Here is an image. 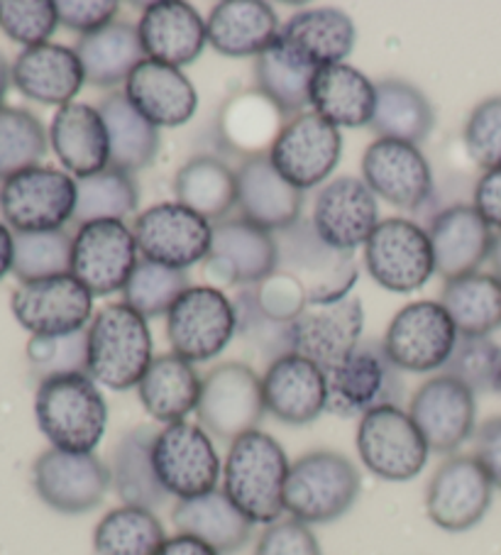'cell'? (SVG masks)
Here are the masks:
<instances>
[{"mask_svg":"<svg viewBox=\"0 0 501 555\" xmlns=\"http://www.w3.org/2000/svg\"><path fill=\"white\" fill-rule=\"evenodd\" d=\"M292 470L286 451L265 430H249L228 448L223 492L253 524L272 526L282 519L284 487Z\"/></svg>","mask_w":501,"mask_h":555,"instance_id":"obj_1","label":"cell"},{"mask_svg":"<svg viewBox=\"0 0 501 555\" xmlns=\"http://www.w3.org/2000/svg\"><path fill=\"white\" fill-rule=\"evenodd\" d=\"M35 418L56 451L93 453L108 428V404L86 372H72L40 382Z\"/></svg>","mask_w":501,"mask_h":555,"instance_id":"obj_2","label":"cell"},{"mask_svg":"<svg viewBox=\"0 0 501 555\" xmlns=\"http://www.w3.org/2000/svg\"><path fill=\"white\" fill-rule=\"evenodd\" d=\"M86 375L95 385L113 391H128L140 385L152 365V333L144 315L125 301L108 304L93 315L89 328Z\"/></svg>","mask_w":501,"mask_h":555,"instance_id":"obj_3","label":"cell"},{"mask_svg":"<svg viewBox=\"0 0 501 555\" xmlns=\"http://www.w3.org/2000/svg\"><path fill=\"white\" fill-rule=\"evenodd\" d=\"M277 272L286 274L308 304H333L350 296L360 276L358 257L327 245L316 233L311 218H298L296 223L274 233Z\"/></svg>","mask_w":501,"mask_h":555,"instance_id":"obj_4","label":"cell"},{"mask_svg":"<svg viewBox=\"0 0 501 555\" xmlns=\"http://www.w3.org/2000/svg\"><path fill=\"white\" fill-rule=\"evenodd\" d=\"M362 490L360 470L335 451H313L292 463L284 487V509L306 526L333 524L348 514Z\"/></svg>","mask_w":501,"mask_h":555,"instance_id":"obj_5","label":"cell"},{"mask_svg":"<svg viewBox=\"0 0 501 555\" xmlns=\"http://www.w3.org/2000/svg\"><path fill=\"white\" fill-rule=\"evenodd\" d=\"M327 406L333 416L362 418L374 409L403 401L401 370L377 340H362L348 360L325 372Z\"/></svg>","mask_w":501,"mask_h":555,"instance_id":"obj_6","label":"cell"},{"mask_svg":"<svg viewBox=\"0 0 501 555\" xmlns=\"http://www.w3.org/2000/svg\"><path fill=\"white\" fill-rule=\"evenodd\" d=\"M237 336L233 299L216 286H189L167 313V338L175 356L208 362L223 352Z\"/></svg>","mask_w":501,"mask_h":555,"instance_id":"obj_7","label":"cell"},{"mask_svg":"<svg viewBox=\"0 0 501 555\" xmlns=\"http://www.w3.org/2000/svg\"><path fill=\"white\" fill-rule=\"evenodd\" d=\"M358 453L362 465L384 482H409L423 473L431 448L401 406H382L358 424Z\"/></svg>","mask_w":501,"mask_h":555,"instance_id":"obj_8","label":"cell"},{"mask_svg":"<svg viewBox=\"0 0 501 555\" xmlns=\"http://www.w3.org/2000/svg\"><path fill=\"white\" fill-rule=\"evenodd\" d=\"M74 210L76 181L62 169L30 167L0 186V214L15 233L62 231Z\"/></svg>","mask_w":501,"mask_h":555,"instance_id":"obj_9","label":"cell"},{"mask_svg":"<svg viewBox=\"0 0 501 555\" xmlns=\"http://www.w3.org/2000/svg\"><path fill=\"white\" fill-rule=\"evenodd\" d=\"M152 463L164 490L177 500H194L218 490L223 470L214 438L204 426L191 421H179L157 430Z\"/></svg>","mask_w":501,"mask_h":555,"instance_id":"obj_10","label":"cell"},{"mask_svg":"<svg viewBox=\"0 0 501 555\" xmlns=\"http://www.w3.org/2000/svg\"><path fill=\"white\" fill-rule=\"evenodd\" d=\"M196 414L206 434L226 443L257 430L267 414L262 377L243 362H223L214 367L204 377Z\"/></svg>","mask_w":501,"mask_h":555,"instance_id":"obj_11","label":"cell"},{"mask_svg":"<svg viewBox=\"0 0 501 555\" xmlns=\"http://www.w3.org/2000/svg\"><path fill=\"white\" fill-rule=\"evenodd\" d=\"M364 264L382 289L397 294L419 292L436 274L431 237L409 218L380 220L364 243Z\"/></svg>","mask_w":501,"mask_h":555,"instance_id":"obj_12","label":"cell"},{"mask_svg":"<svg viewBox=\"0 0 501 555\" xmlns=\"http://www.w3.org/2000/svg\"><path fill=\"white\" fill-rule=\"evenodd\" d=\"M460 333L440 301H413L397 311L382 346L401 372H433L448 365Z\"/></svg>","mask_w":501,"mask_h":555,"instance_id":"obj_13","label":"cell"},{"mask_svg":"<svg viewBox=\"0 0 501 555\" xmlns=\"http://www.w3.org/2000/svg\"><path fill=\"white\" fill-rule=\"evenodd\" d=\"M132 235L142 260L187 272V267L204 262L208 257L214 223L177 201H167L144 208L134 218Z\"/></svg>","mask_w":501,"mask_h":555,"instance_id":"obj_14","label":"cell"},{"mask_svg":"<svg viewBox=\"0 0 501 555\" xmlns=\"http://www.w3.org/2000/svg\"><path fill=\"white\" fill-rule=\"evenodd\" d=\"M343 155L341 130L318 113L306 111L279 130L269 159L288 184L308 191L325 184Z\"/></svg>","mask_w":501,"mask_h":555,"instance_id":"obj_15","label":"cell"},{"mask_svg":"<svg viewBox=\"0 0 501 555\" xmlns=\"http://www.w3.org/2000/svg\"><path fill=\"white\" fill-rule=\"evenodd\" d=\"M140 260L132 228L123 220H93L74 235L72 274L91 296L123 292Z\"/></svg>","mask_w":501,"mask_h":555,"instance_id":"obj_16","label":"cell"},{"mask_svg":"<svg viewBox=\"0 0 501 555\" xmlns=\"http://www.w3.org/2000/svg\"><path fill=\"white\" fill-rule=\"evenodd\" d=\"M33 485L50 509L79 516L101 506L111 490V470L95 453L50 448L33 465Z\"/></svg>","mask_w":501,"mask_h":555,"instance_id":"obj_17","label":"cell"},{"mask_svg":"<svg viewBox=\"0 0 501 555\" xmlns=\"http://www.w3.org/2000/svg\"><path fill=\"white\" fill-rule=\"evenodd\" d=\"M277 270L274 233L249 223L243 216L226 218L214 225L210 253L204 260V274L210 286H249L262 284Z\"/></svg>","mask_w":501,"mask_h":555,"instance_id":"obj_18","label":"cell"},{"mask_svg":"<svg viewBox=\"0 0 501 555\" xmlns=\"http://www.w3.org/2000/svg\"><path fill=\"white\" fill-rule=\"evenodd\" d=\"M494 485L475 455H450L433 473L426 490L428 519L448 533L475 529L485 519Z\"/></svg>","mask_w":501,"mask_h":555,"instance_id":"obj_19","label":"cell"},{"mask_svg":"<svg viewBox=\"0 0 501 555\" xmlns=\"http://www.w3.org/2000/svg\"><path fill=\"white\" fill-rule=\"evenodd\" d=\"M11 309L17 323L33 336H72L89 328L93 296L74 274H62L17 286Z\"/></svg>","mask_w":501,"mask_h":555,"instance_id":"obj_20","label":"cell"},{"mask_svg":"<svg viewBox=\"0 0 501 555\" xmlns=\"http://www.w3.org/2000/svg\"><path fill=\"white\" fill-rule=\"evenodd\" d=\"M409 416L426 438L431 453L452 455L475 438L477 401L462 382L438 375L413 391Z\"/></svg>","mask_w":501,"mask_h":555,"instance_id":"obj_21","label":"cell"},{"mask_svg":"<svg viewBox=\"0 0 501 555\" xmlns=\"http://www.w3.org/2000/svg\"><path fill=\"white\" fill-rule=\"evenodd\" d=\"M364 309L358 296L333 304H308L292 321V348L323 372L338 367L362 343Z\"/></svg>","mask_w":501,"mask_h":555,"instance_id":"obj_22","label":"cell"},{"mask_svg":"<svg viewBox=\"0 0 501 555\" xmlns=\"http://www.w3.org/2000/svg\"><path fill=\"white\" fill-rule=\"evenodd\" d=\"M362 181L374 196L419 210L433 196V171L419 145L377 138L362 155Z\"/></svg>","mask_w":501,"mask_h":555,"instance_id":"obj_23","label":"cell"},{"mask_svg":"<svg viewBox=\"0 0 501 555\" xmlns=\"http://www.w3.org/2000/svg\"><path fill=\"white\" fill-rule=\"evenodd\" d=\"M311 223L323 241L343 253L364 247L380 225L377 196L358 177H338L318 191Z\"/></svg>","mask_w":501,"mask_h":555,"instance_id":"obj_24","label":"cell"},{"mask_svg":"<svg viewBox=\"0 0 501 555\" xmlns=\"http://www.w3.org/2000/svg\"><path fill=\"white\" fill-rule=\"evenodd\" d=\"M494 235L475 206L458 204L442 208L433 216L428 228L436 272L446 282L479 272V267L491 257Z\"/></svg>","mask_w":501,"mask_h":555,"instance_id":"obj_25","label":"cell"},{"mask_svg":"<svg viewBox=\"0 0 501 555\" xmlns=\"http://www.w3.org/2000/svg\"><path fill=\"white\" fill-rule=\"evenodd\" d=\"M267 414L286 426H306L327 406L325 372L296 352L274 360L262 375Z\"/></svg>","mask_w":501,"mask_h":555,"instance_id":"obj_26","label":"cell"},{"mask_svg":"<svg viewBox=\"0 0 501 555\" xmlns=\"http://www.w3.org/2000/svg\"><path fill=\"white\" fill-rule=\"evenodd\" d=\"M355 40H358V30L348 13L338 8H308V11L294 13L282 25L277 44L296 62L318 72L323 66L345 64Z\"/></svg>","mask_w":501,"mask_h":555,"instance_id":"obj_27","label":"cell"},{"mask_svg":"<svg viewBox=\"0 0 501 555\" xmlns=\"http://www.w3.org/2000/svg\"><path fill=\"white\" fill-rule=\"evenodd\" d=\"M138 35L147 60L181 66L194 64L208 42L206 21L194 5L181 0H159L144 8Z\"/></svg>","mask_w":501,"mask_h":555,"instance_id":"obj_28","label":"cell"},{"mask_svg":"<svg viewBox=\"0 0 501 555\" xmlns=\"http://www.w3.org/2000/svg\"><path fill=\"white\" fill-rule=\"evenodd\" d=\"M125 95L152 126L181 128L196 116L198 93L177 66L142 60L125 81Z\"/></svg>","mask_w":501,"mask_h":555,"instance_id":"obj_29","label":"cell"},{"mask_svg":"<svg viewBox=\"0 0 501 555\" xmlns=\"http://www.w3.org/2000/svg\"><path fill=\"white\" fill-rule=\"evenodd\" d=\"M237 175V208L245 220L269 233L296 223L301 218L304 191L288 184L267 155L247 157Z\"/></svg>","mask_w":501,"mask_h":555,"instance_id":"obj_30","label":"cell"},{"mask_svg":"<svg viewBox=\"0 0 501 555\" xmlns=\"http://www.w3.org/2000/svg\"><path fill=\"white\" fill-rule=\"evenodd\" d=\"M50 145L62 167L79 181L111 167L108 130L101 111L89 103H69L54 113Z\"/></svg>","mask_w":501,"mask_h":555,"instance_id":"obj_31","label":"cell"},{"mask_svg":"<svg viewBox=\"0 0 501 555\" xmlns=\"http://www.w3.org/2000/svg\"><path fill=\"white\" fill-rule=\"evenodd\" d=\"M13 83L25 99L42 105H69L86 83L79 54L64 44H40L17 54Z\"/></svg>","mask_w":501,"mask_h":555,"instance_id":"obj_32","label":"cell"},{"mask_svg":"<svg viewBox=\"0 0 501 555\" xmlns=\"http://www.w3.org/2000/svg\"><path fill=\"white\" fill-rule=\"evenodd\" d=\"M279 15L262 0H223L206 21L208 44L223 56H259L279 37Z\"/></svg>","mask_w":501,"mask_h":555,"instance_id":"obj_33","label":"cell"},{"mask_svg":"<svg viewBox=\"0 0 501 555\" xmlns=\"http://www.w3.org/2000/svg\"><path fill=\"white\" fill-rule=\"evenodd\" d=\"M308 103L331 126L358 130L372 122L377 83L350 64L323 66L313 76Z\"/></svg>","mask_w":501,"mask_h":555,"instance_id":"obj_34","label":"cell"},{"mask_svg":"<svg viewBox=\"0 0 501 555\" xmlns=\"http://www.w3.org/2000/svg\"><path fill=\"white\" fill-rule=\"evenodd\" d=\"M171 524L179 533L194 535L220 555L243 551L255 529V524L230 502L223 490L179 500L171 509Z\"/></svg>","mask_w":501,"mask_h":555,"instance_id":"obj_35","label":"cell"},{"mask_svg":"<svg viewBox=\"0 0 501 555\" xmlns=\"http://www.w3.org/2000/svg\"><path fill=\"white\" fill-rule=\"evenodd\" d=\"M204 377L189 360L175 356H159L144 372L138 385V397L144 411L159 424H179L194 414L201 401Z\"/></svg>","mask_w":501,"mask_h":555,"instance_id":"obj_36","label":"cell"},{"mask_svg":"<svg viewBox=\"0 0 501 555\" xmlns=\"http://www.w3.org/2000/svg\"><path fill=\"white\" fill-rule=\"evenodd\" d=\"M154 438H157V430L152 426H138L123 434L113 448L108 465L111 487L125 506L154 512L169 500L152 463Z\"/></svg>","mask_w":501,"mask_h":555,"instance_id":"obj_37","label":"cell"},{"mask_svg":"<svg viewBox=\"0 0 501 555\" xmlns=\"http://www.w3.org/2000/svg\"><path fill=\"white\" fill-rule=\"evenodd\" d=\"M101 118L108 130L111 167L125 175L147 169L159 152V128L142 116L128 101L125 91H113L99 103Z\"/></svg>","mask_w":501,"mask_h":555,"instance_id":"obj_38","label":"cell"},{"mask_svg":"<svg viewBox=\"0 0 501 555\" xmlns=\"http://www.w3.org/2000/svg\"><path fill=\"white\" fill-rule=\"evenodd\" d=\"M74 50L81 60L86 83L99 86V89H115L118 83H125L134 66L147 60L138 27L120 21L99 33L81 35Z\"/></svg>","mask_w":501,"mask_h":555,"instance_id":"obj_39","label":"cell"},{"mask_svg":"<svg viewBox=\"0 0 501 555\" xmlns=\"http://www.w3.org/2000/svg\"><path fill=\"white\" fill-rule=\"evenodd\" d=\"M436 126V113L426 93L409 81L384 79L377 83V105L370 128L384 140L419 145Z\"/></svg>","mask_w":501,"mask_h":555,"instance_id":"obj_40","label":"cell"},{"mask_svg":"<svg viewBox=\"0 0 501 555\" xmlns=\"http://www.w3.org/2000/svg\"><path fill=\"white\" fill-rule=\"evenodd\" d=\"M175 196L177 204L204 216L208 223H220L237 206V175L218 157H194L177 171Z\"/></svg>","mask_w":501,"mask_h":555,"instance_id":"obj_41","label":"cell"},{"mask_svg":"<svg viewBox=\"0 0 501 555\" xmlns=\"http://www.w3.org/2000/svg\"><path fill=\"white\" fill-rule=\"evenodd\" d=\"M440 304L460 336L489 338L501 328V280L494 272H475L446 282Z\"/></svg>","mask_w":501,"mask_h":555,"instance_id":"obj_42","label":"cell"},{"mask_svg":"<svg viewBox=\"0 0 501 555\" xmlns=\"http://www.w3.org/2000/svg\"><path fill=\"white\" fill-rule=\"evenodd\" d=\"M316 72L311 66L296 62L292 54L274 44L255 56V83L257 91L282 113L284 118H296L306 113L311 81Z\"/></svg>","mask_w":501,"mask_h":555,"instance_id":"obj_43","label":"cell"},{"mask_svg":"<svg viewBox=\"0 0 501 555\" xmlns=\"http://www.w3.org/2000/svg\"><path fill=\"white\" fill-rule=\"evenodd\" d=\"M167 541L157 514L140 506H118L93 531L95 555H157Z\"/></svg>","mask_w":501,"mask_h":555,"instance_id":"obj_44","label":"cell"},{"mask_svg":"<svg viewBox=\"0 0 501 555\" xmlns=\"http://www.w3.org/2000/svg\"><path fill=\"white\" fill-rule=\"evenodd\" d=\"M284 116L259 91H249L230 101L220 118V132L230 147L247 152L249 157L267 155L277 140L279 120Z\"/></svg>","mask_w":501,"mask_h":555,"instance_id":"obj_45","label":"cell"},{"mask_svg":"<svg viewBox=\"0 0 501 555\" xmlns=\"http://www.w3.org/2000/svg\"><path fill=\"white\" fill-rule=\"evenodd\" d=\"M138 204V181L132 175L108 167L101 175L76 181L74 223L81 228L93 220H125L134 216Z\"/></svg>","mask_w":501,"mask_h":555,"instance_id":"obj_46","label":"cell"},{"mask_svg":"<svg viewBox=\"0 0 501 555\" xmlns=\"http://www.w3.org/2000/svg\"><path fill=\"white\" fill-rule=\"evenodd\" d=\"M50 145L42 120L25 108H0V179H11L30 167H40Z\"/></svg>","mask_w":501,"mask_h":555,"instance_id":"obj_47","label":"cell"},{"mask_svg":"<svg viewBox=\"0 0 501 555\" xmlns=\"http://www.w3.org/2000/svg\"><path fill=\"white\" fill-rule=\"evenodd\" d=\"M13 274L23 284L72 274L74 237L64 231L13 233Z\"/></svg>","mask_w":501,"mask_h":555,"instance_id":"obj_48","label":"cell"},{"mask_svg":"<svg viewBox=\"0 0 501 555\" xmlns=\"http://www.w3.org/2000/svg\"><path fill=\"white\" fill-rule=\"evenodd\" d=\"M189 286V274L184 270H171V267L140 260L128 284H125L123 301L144 319H157V315L169 313Z\"/></svg>","mask_w":501,"mask_h":555,"instance_id":"obj_49","label":"cell"},{"mask_svg":"<svg viewBox=\"0 0 501 555\" xmlns=\"http://www.w3.org/2000/svg\"><path fill=\"white\" fill-rule=\"evenodd\" d=\"M235 311H237V336L243 338L249 350H255L259 358L272 365L274 360L294 352L292 348V323L277 321L267 315L255 299V289H240L235 294Z\"/></svg>","mask_w":501,"mask_h":555,"instance_id":"obj_50","label":"cell"},{"mask_svg":"<svg viewBox=\"0 0 501 555\" xmlns=\"http://www.w3.org/2000/svg\"><path fill=\"white\" fill-rule=\"evenodd\" d=\"M442 375L462 382L475 397L499 391L501 346L491 338L460 336Z\"/></svg>","mask_w":501,"mask_h":555,"instance_id":"obj_51","label":"cell"},{"mask_svg":"<svg viewBox=\"0 0 501 555\" xmlns=\"http://www.w3.org/2000/svg\"><path fill=\"white\" fill-rule=\"evenodd\" d=\"M56 25L60 15L52 0H0V27L25 50L47 44Z\"/></svg>","mask_w":501,"mask_h":555,"instance_id":"obj_52","label":"cell"},{"mask_svg":"<svg viewBox=\"0 0 501 555\" xmlns=\"http://www.w3.org/2000/svg\"><path fill=\"white\" fill-rule=\"evenodd\" d=\"M86 356H89V336L86 328L72 336H33L27 343V360L37 377L72 375V372H86Z\"/></svg>","mask_w":501,"mask_h":555,"instance_id":"obj_53","label":"cell"},{"mask_svg":"<svg viewBox=\"0 0 501 555\" xmlns=\"http://www.w3.org/2000/svg\"><path fill=\"white\" fill-rule=\"evenodd\" d=\"M462 140L477 167L485 171L501 167V95H489L472 108Z\"/></svg>","mask_w":501,"mask_h":555,"instance_id":"obj_54","label":"cell"},{"mask_svg":"<svg viewBox=\"0 0 501 555\" xmlns=\"http://www.w3.org/2000/svg\"><path fill=\"white\" fill-rule=\"evenodd\" d=\"M255 555H323L321 543H318L311 526L304 521L279 519L267 526L265 533L259 535Z\"/></svg>","mask_w":501,"mask_h":555,"instance_id":"obj_55","label":"cell"},{"mask_svg":"<svg viewBox=\"0 0 501 555\" xmlns=\"http://www.w3.org/2000/svg\"><path fill=\"white\" fill-rule=\"evenodd\" d=\"M253 289H255V299L259 304V309L277 321L292 323L308 306L304 292L298 289L286 274L277 270L274 274H269L262 284L253 286Z\"/></svg>","mask_w":501,"mask_h":555,"instance_id":"obj_56","label":"cell"},{"mask_svg":"<svg viewBox=\"0 0 501 555\" xmlns=\"http://www.w3.org/2000/svg\"><path fill=\"white\" fill-rule=\"evenodd\" d=\"M60 23L74 33L91 35L115 23L120 5L115 0H56Z\"/></svg>","mask_w":501,"mask_h":555,"instance_id":"obj_57","label":"cell"},{"mask_svg":"<svg viewBox=\"0 0 501 555\" xmlns=\"http://www.w3.org/2000/svg\"><path fill=\"white\" fill-rule=\"evenodd\" d=\"M475 457L487 470L494 490H501V416L487 418L475 430Z\"/></svg>","mask_w":501,"mask_h":555,"instance_id":"obj_58","label":"cell"},{"mask_svg":"<svg viewBox=\"0 0 501 555\" xmlns=\"http://www.w3.org/2000/svg\"><path fill=\"white\" fill-rule=\"evenodd\" d=\"M472 206H475L477 214L485 218V223L491 231L501 233V167L489 169L479 177Z\"/></svg>","mask_w":501,"mask_h":555,"instance_id":"obj_59","label":"cell"},{"mask_svg":"<svg viewBox=\"0 0 501 555\" xmlns=\"http://www.w3.org/2000/svg\"><path fill=\"white\" fill-rule=\"evenodd\" d=\"M157 555H220V553H216L204 541L194 539V535L177 533V535H171V539L164 541Z\"/></svg>","mask_w":501,"mask_h":555,"instance_id":"obj_60","label":"cell"},{"mask_svg":"<svg viewBox=\"0 0 501 555\" xmlns=\"http://www.w3.org/2000/svg\"><path fill=\"white\" fill-rule=\"evenodd\" d=\"M13 257H15L13 233L5 223H0V280H3L8 272H13Z\"/></svg>","mask_w":501,"mask_h":555,"instance_id":"obj_61","label":"cell"},{"mask_svg":"<svg viewBox=\"0 0 501 555\" xmlns=\"http://www.w3.org/2000/svg\"><path fill=\"white\" fill-rule=\"evenodd\" d=\"M13 81V66H8V62L0 56V108H3V101L8 95V89H11Z\"/></svg>","mask_w":501,"mask_h":555,"instance_id":"obj_62","label":"cell"},{"mask_svg":"<svg viewBox=\"0 0 501 555\" xmlns=\"http://www.w3.org/2000/svg\"><path fill=\"white\" fill-rule=\"evenodd\" d=\"M491 267H494V274L501 280V233L494 235V245H491Z\"/></svg>","mask_w":501,"mask_h":555,"instance_id":"obj_63","label":"cell"},{"mask_svg":"<svg viewBox=\"0 0 501 555\" xmlns=\"http://www.w3.org/2000/svg\"><path fill=\"white\" fill-rule=\"evenodd\" d=\"M499 391H501V382H499Z\"/></svg>","mask_w":501,"mask_h":555,"instance_id":"obj_64","label":"cell"}]
</instances>
